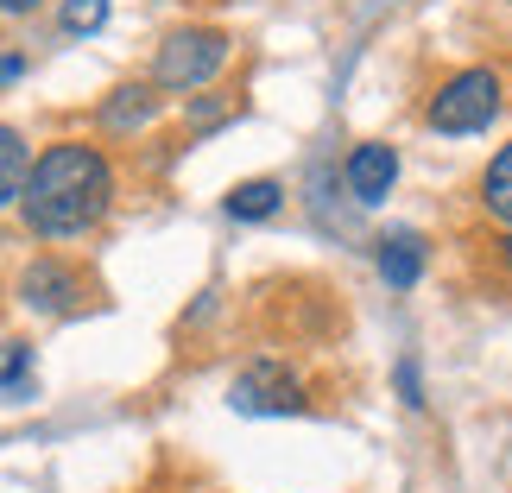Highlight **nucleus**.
<instances>
[{"label":"nucleus","instance_id":"obj_1","mask_svg":"<svg viewBox=\"0 0 512 493\" xmlns=\"http://www.w3.org/2000/svg\"><path fill=\"white\" fill-rule=\"evenodd\" d=\"M114 203V171L95 146H45V159L32 165V190L19 215L32 222L38 241H76V234H89L95 222L108 215Z\"/></svg>","mask_w":512,"mask_h":493},{"label":"nucleus","instance_id":"obj_2","mask_svg":"<svg viewBox=\"0 0 512 493\" xmlns=\"http://www.w3.org/2000/svg\"><path fill=\"white\" fill-rule=\"evenodd\" d=\"M222 64H228V32L190 26V32H171L165 45H159V64H152V76H159V89L190 95V89H203Z\"/></svg>","mask_w":512,"mask_h":493},{"label":"nucleus","instance_id":"obj_3","mask_svg":"<svg viewBox=\"0 0 512 493\" xmlns=\"http://www.w3.org/2000/svg\"><path fill=\"white\" fill-rule=\"evenodd\" d=\"M494 114H500V76L494 70H456L437 95H430L424 121L437 133H481Z\"/></svg>","mask_w":512,"mask_h":493},{"label":"nucleus","instance_id":"obj_4","mask_svg":"<svg viewBox=\"0 0 512 493\" xmlns=\"http://www.w3.org/2000/svg\"><path fill=\"white\" fill-rule=\"evenodd\" d=\"M228 405L241 411V418H285V411H304V386H298V373H285L279 361H253L241 380H234Z\"/></svg>","mask_w":512,"mask_h":493},{"label":"nucleus","instance_id":"obj_5","mask_svg":"<svg viewBox=\"0 0 512 493\" xmlns=\"http://www.w3.org/2000/svg\"><path fill=\"white\" fill-rule=\"evenodd\" d=\"M76 298H83V279H76L70 266H57V260H32L26 272H19V304H26V310L64 317Z\"/></svg>","mask_w":512,"mask_h":493},{"label":"nucleus","instance_id":"obj_6","mask_svg":"<svg viewBox=\"0 0 512 493\" xmlns=\"http://www.w3.org/2000/svg\"><path fill=\"white\" fill-rule=\"evenodd\" d=\"M392 177H399V152L392 146H354V159H348V190H354V203H386V190H392Z\"/></svg>","mask_w":512,"mask_h":493},{"label":"nucleus","instance_id":"obj_7","mask_svg":"<svg viewBox=\"0 0 512 493\" xmlns=\"http://www.w3.org/2000/svg\"><path fill=\"white\" fill-rule=\"evenodd\" d=\"M424 272V241L418 234H392V241H380V279L392 291H411Z\"/></svg>","mask_w":512,"mask_h":493},{"label":"nucleus","instance_id":"obj_8","mask_svg":"<svg viewBox=\"0 0 512 493\" xmlns=\"http://www.w3.org/2000/svg\"><path fill=\"white\" fill-rule=\"evenodd\" d=\"M152 108H159V95L140 89V83H127V89H114V95H108L102 127H108V133H133V127H146V121H152Z\"/></svg>","mask_w":512,"mask_h":493},{"label":"nucleus","instance_id":"obj_9","mask_svg":"<svg viewBox=\"0 0 512 493\" xmlns=\"http://www.w3.org/2000/svg\"><path fill=\"white\" fill-rule=\"evenodd\" d=\"M279 203H285V184H272V177H253V184L228 190V215H234V222H266V215H279Z\"/></svg>","mask_w":512,"mask_h":493},{"label":"nucleus","instance_id":"obj_10","mask_svg":"<svg viewBox=\"0 0 512 493\" xmlns=\"http://www.w3.org/2000/svg\"><path fill=\"white\" fill-rule=\"evenodd\" d=\"M26 190H32V171H26V133L19 127H7L0 133V196L19 209L26 203Z\"/></svg>","mask_w":512,"mask_h":493},{"label":"nucleus","instance_id":"obj_11","mask_svg":"<svg viewBox=\"0 0 512 493\" xmlns=\"http://www.w3.org/2000/svg\"><path fill=\"white\" fill-rule=\"evenodd\" d=\"M481 203H487L494 222L512 228V140L494 152V165H487V177H481Z\"/></svg>","mask_w":512,"mask_h":493},{"label":"nucleus","instance_id":"obj_12","mask_svg":"<svg viewBox=\"0 0 512 493\" xmlns=\"http://www.w3.org/2000/svg\"><path fill=\"white\" fill-rule=\"evenodd\" d=\"M26 399H32V348L7 342V405H26Z\"/></svg>","mask_w":512,"mask_h":493},{"label":"nucleus","instance_id":"obj_13","mask_svg":"<svg viewBox=\"0 0 512 493\" xmlns=\"http://www.w3.org/2000/svg\"><path fill=\"white\" fill-rule=\"evenodd\" d=\"M108 19V0H64V32H95Z\"/></svg>","mask_w":512,"mask_h":493},{"label":"nucleus","instance_id":"obj_14","mask_svg":"<svg viewBox=\"0 0 512 493\" xmlns=\"http://www.w3.org/2000/svg\"><path fill=\"white\" fill-rule=\"evenodd\" d=\"M399 392H405V405H424V386H418V367L399 361Z\"/></svg>","mask_w":512,"mask_h":493},{"label":"nucleus","instance_id":"obj_15","mask_svg":"<svg viewBox=\"0 0 512 493\" xmlns=\"http://www.w3.org/2000/svg\"><path fill=\"white\" fill-rule=\"evenodd\" d=\"M0 7H7V13H26V7H38V0H0Z\"/></svg>","mask_w":512,"mask_h":493},{"label":"nucleus","instance_id":"obj_16","mask_svg":"<svg viewBox=\"0 0 512 493\" xmlns=\"http://www.w3.org/2000/svg\"><path fill=\"white\" fill-rule=\"evenodd\" d=\"M500 260H506V272H512V234H506V241H500Z\"/></svg>","mask_w":512,"mask_h":493}]
</instances>
